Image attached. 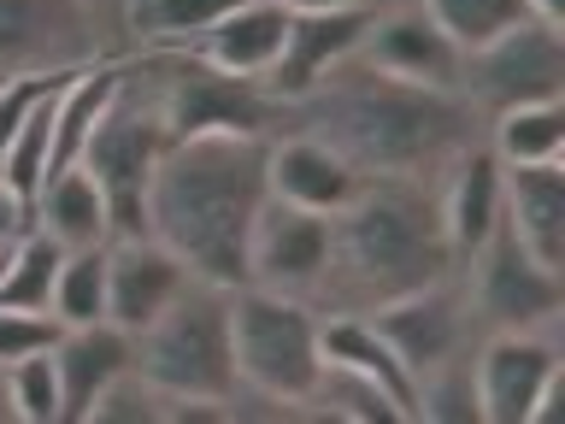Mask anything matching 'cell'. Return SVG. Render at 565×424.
Returning a JSON list of instances; mask_svg holds the SVG:
<instances>
[{
	"label": "cell",
	"instance_id": "2",
	"mask_svg": "<svg viewBox=\"0 0 565 424\" xmlns=\"http://www.w3.org/2000/svg\"><path fill=\"white\" fill-rule=\"evenodd\" d=\"M265 148L271 136L201 130L177 136L148 189V236H159L189 277L242 289L247 283V236H254L265 189Z\"/></svg>",
	"mask_w": 565,
	"mask_h": 424
},
{
	"label": "cell",
	"instance_id": "20",
	"mask_svg": "<svg viewBox=\"0 0 565 424\" xmlns=\"http://www.w3.org/2000/svg\"><path fill=\"white\" fill-rule=\"evenodd\" d=\"M53 365H60L65 424H83L88 406L100 401V389L136 365V336L118 330L113 318H100V325H77V330H60V342H53Z\"/></svg>",
	"mask_w": 565,
	"mask_h": 424
},
{
	"label": "cell",
	"instance_id": "10",
	"mask_svg": "<svg viewBox=\"0 0 565 424\" xmlns=\"http://www.w3.org/2000/svg\"><path fill=\"white\" fill-rule=\"evenodd\" d=\"M471 383H477V418L483 424H547L559 413V389H565L559 325L477 336Z\"/></svg>",
	"mask_w": 565,
	"mask_h": 424
},
{
	"label": "cell",
	"instance_id": "32",
	"mask_svg": "<svg viewBox=\"0 0 565 424\" xmlns=\"http://www.w3.org/2000/svg\"><path fill=\"white\" fill-rule=\"evenodd\" d=\"M83 424H166V395L130 365L124 378H113L100 389V401L88 406Z\"/></svg>",
	"mask_w": 565,
	"mask_h": 424
},
{
	"label": "cell",
	"instance_id": "13",
	"mask_svg": "<svg viewBox=\"0 0 565 424\" xmlns=\"http://www.w3.org/2000/svg\"><path fill=\"white\" fill-rule=\"evenodd\" d=\"M324 265H330V219L271 194L254 219V236H247V283L312 300L318 283H324Z\"/></svg>",
	"mask_w": 565,
	"mask_h": 424
},
{
	"label": "cell",
	"instance_id": "11",
	"mask_svg": "<svg viewBox=\"0 0 565 424\" xmlns=\"http://www.w3.org/2000/svg\"><path fill=\"white\" fill-rule=\"evenodd\" d=\"M459 100L483 124L507 106L565 100V30L542 24V18H519L494 42L471 47L459 65Z\"/></svg>",
	"mask_w": 565,
	"mask_h": 424
},
{
	"label": "cell",
	"instance_id": "34",
	"mask_svg": "<svg viewBox=\"0 0 565 424\" xmlns=\"http://www.w3.org/2000/svg\"><path fill=\"white\" fill-rule=\"evenodd\" d=\"M24 230H30V206L18 201V194L7 189V177H0V242L24 236Z\"/></svg>",
	"mask_w": 565,
	"mask_h": 424
},
{
	"label": "cell",
	"instance_id": "33",
	"mask_svg": "<svg viewBox=\"0 0 565 424\" xmlns=\"http://www.w3.org/2000/svg\"><path fill=\"white\" fill-rule=\"evenodd\" d=\"M60 342V325H53V312H24V307H0V371L30 360V353H42Z\"/></svg>",
	"mask_w": 565,
	"mask_h": 424
},
{
	"label": "cell",
	"instance_id": "23",
	"mask_svg": "<svg viewBox=\"0 0 565 424\" xmlns=\"http://www.w3.org/2000/svg\"><path fill=\"white\" fill-rule=\"evenodd\" d=\"M30 224L47 230L60 247H95V242H113L106 236V194L95 189V177L83 166L71 171H53L42 194L30 201Z\"/></svg>",
	"mask_w": 565,
	"mask_h": 424
},
{
	"label": "cell",
	"instance_id": "38",
	"mask_svg": "<svg viewBox=\"0 0 565 424\" xmlns=\"http://www.w3.org/2000/svg\"><path fill=\"white\" fill-rule=\"evenodd\" d=\"M377 7H406V0H377Z\"/></svg>",
	"mask_w": 565,
	"mask_h": 424
},
{
	"label": "cell",
	"instance_id": "18",
	"mask_svg": "<svg viewBox=\"0 0 565 424\" xmlns=\"http://www.w3.org/2000/svg\"><path fill=\"white\" fill-rule=\"evenodd\" d=\"M436 201H441V230H448L454 259L477 254L489 242V230L501 224V159L489 153L483 136L471 148H459L454 166L436 177Z\"/></svg>",
	"mask_w": 565,
	"mask_h": 424
},
{
	"label": "cell",
	"instance_id": "31",
	"mask_svg": "<svg viewBox=\"0 0 565 424\" xmlns=\"http://www.w3.org/2000/svg\"><path fill=\"white\" fill-rule=\"evenodd\" d=\"M418 7L430 12L441 30H448V42H454L459 53L483 47V42H494L501 30L519 24V18H530L524 0H418Z\"/></svg>",
	"mask_w": 565,
	"mask_h": 424
},
{
	"label": "cell",
	"instance_id": "15",
	"mask_svg": "<svg viewBox=\"0 0 565 424\" xmlns=\"http://www.w3.org/2000/svg\"><path fill=\"white\" fill-rule=\"evenodd\" d=\"M360 60L388 71V77H401V83L459 95V65H466V53L448 42V30H441L418 0H406V7H377V18H371L365 42H360Z\"/></svg>",
	"mask_w": 565,
	"mask_h": 424
},
{
	"label": "cell",
	"instance_id": "17",
	"mask_svg": "<svg viewBox=\"0 0 565 424\" xmlns=\"http://www.w3.org/2000/svg\"><path fill=\"white\" fill-rule=\"evenodd\" d=\"M360 183L365 177L312 130H282V136H271V148H265V189L289 206L335 219V212L360 194Z\"/></svg>",
	"mask_w": 565,
	"mask_h": 424
},
{
	"label": "cell",
	"instance_id": "9",
	"mask_svg": "<svg viewBox=\"0 0 565 424\" xmlns=\"http://www.w3.org/2000/svg\"><path fill=\"white\" fill-rule=\"evenodd\" d=\"M459 289H466L477 336H489V330H547L565 318V272L542 265L507 230V219L489 230V242L477 247V254L459 259Z\"/></svg>",
	"mask_w": 565,
	"mask_h": 424
},
{
	"label": "cell",
	"instance_id": "19",
	"mask_svg": "<svg viewBox=\"0 0 565 424\" xmlns=\"http://www.w3.org/2000/svg\"><path fill=\"white\" fill-rule=\"evenodd\" d=\"M501 219L542 265L565 272V159L501 166Z\"/></svg>",
	"mask_w": 565,
	"mask_h": 424
},
{
	"label": "cell",
	"instance_id": "6",
	"mask_svg": "<svg viewBox=\"0 0 565 424\" xmlns=\"http://www.w3.org/2000/svg\"><path fill=\"white\" fill-rule=\"evenodd\" d=\"M130 60V53H124ZM171 148L166 113H159L148 77L136 65H124V88L113 95V106L100 113V124L83 141L77 166L95 177V189L106 194V236H148V189L153 171Z\"/></svg>",
	"mask_w": 565,
	"mask_h": 424
},
{
	"label": "cell",
	"instance_id": "5",
	"mask_svg": "<svg viewBox=\"0 0 565 424\" xmlns=\"http://www.w3.org/2000/svg\"><path fill=\"white\" fill-rule=\"evenodd\" d=\"M230 353L247 401H265L277 413H307L312 383L324 371L318 353V307L271 289H230Z\"/></svg>",
	"mask_w": 565,
	"mask_h": 424
},
{
	"label": "cell",
	"instance_id": "37",
	"mask_svg": "<svg viewBox=\"0 0 565 424\" xmlns=\"http://www.w3.org/2000/svg\"><path fill=\"white\" fill-rule=\"evenodd\" d=\"M18 242V236H12ZM12 242H0V277H7V259H12Z\"/></svg>",
	"mask_w": 565,
	"mask_h": 424
},
{
	"label": "cell",
	"instance_id": "14",
	"mask_svg": "<svg viewBox=\"0 0 565 424\" xmlns=\"http://www.w3.org/2000/svg\"><path fill=\"white\" fill-rule=\"evenodd\" d=\"M371 18H377V7H324V12H289V30H282V47L271 71H265V88L295 106L307 100L318 83L330 77L335 65H348L353 53H360Z\"/></svg>",
	"mask_w": 565,
	"mask_h": 424
},
{
	"label": "cell",
	"instance_id": "30",
	"mask_svg": "<svg viewBox=\"0 0 565 424\" xmlns=\"http://www.w3.org/2000/svg\"><path fill=\"white\" fill-rule=\"evenodd\" d=\"M413 424H483L477 418V383H471V353L424 371L413 383Z\"/></svg>",
	"mask_w": 565,
	"mask_h": 424
},
{
	"label": "cell",
	"instance_id": "24",
	"mask_svg": "<svg viewBox=\"0 0 565 424\" xmlns=\"http://www.w3.org/2000/svg\"><path fill=\"white\" fill-rule=\"evenodd\" d=\"M230 7H236V0H118L124 53L194 47Z\"/></svg>",
	"mask_w": 565,
	"mask_h": 424
},
{
	"label": "cell",
	"instance_id": "27",
	"mask_svg": "<svg viewBox=\"0 0 565 424\" xmlns=\"http://www.w3.org/2000/svg\"><path fill=\"white\" fill-rule=\"evenodd\" d=\"M307 413L335 418V424H406V413L383 395L377 383L360 378V371H348V365H330V360H324V371H318V383H312Z\"/></svg>",
	"mask_w": 565,
	"mask_h": 424
},
{
	"label": "cell",
	"instance_id": "28",
	"mask_svg": "<svg viewBox=\"0 0 565 424\" xmlns=\"http://www.w3.org/2000/svg\"><path fill=\"white\" fill-rule=\"evenodd\" d=\"M60 259L65 247L47 236V230H24L12 242V259H7V277H0V307H24V312H47L53 300V277H60Z\"/></svg>",
	"mask_w": 565,
	"mask_h": 424
},
{
	"label": "cell",
	"instance_id": "21",
	"mask_svg": "<svg viewBox=\"0 0 565 424\" xmlns=\"http://www.w3.org/2000/svg\"><path fill=\"white\" fill-rule=\"evenodd\" d=\"M282 30H289V12H282L277 0H236L189 53H201L206 65L230 71V77L265 83V71H271L277 47H282Z\"/></svg>",
	"mask_w": 565,
	"mask_h": 424
},
{
	"label": "cell",
	"instance_id": "29",
	"mask_svg": "<svg viewBox=\"0 0 565 424\" xmlns=\"http://www.w3.org/2000/svg\"><path fill=\"white\" fill-rule=\"evenodd\" d=\"M0 389H7V418H18V424H65V395H60L53 348L7 365L0 371Z\"/></svg>",
	"mask_w": 565,
	"mask_h": 424
},
{
	"label": "cell",
	"instance_id": "12",
	"mask_svg": "<svg viewBox=\"0 0 565 424\" xmlns=\"http://www.w3.org/2000/svg\"><path fill=\"white\" fill-rule=\"evenodd\" d=\"M377 336L395 348V360L413 371V383L424 371L459 360V353L477 348V325H471V307H466V289H459V272L424 283L413 295H395L383 307L365 312Z\"/></svg>",
	"mask_w": 565,
	"mask_h": 424
},
{
	"label": "cell",
	"instance_id": "26",
	"mask_svg": "<svg viewBox=\"0 0 565 424\" xmlns=\"http://www.w3.org/2000/svg\"><path fill=\"white\" fill-rule=\"evenodd\" d=\"M47 312H53V325H60V330L100 325V318H106V242H95V247H65L60 277H53Z\"/></svg>",
	"mask_w": 565,
	"mask_h": 424
},
{
	"label": "cell",
	"instance_id": "1",
	"mask_svg": "<svg viewBox=\"0 0 565 424\" xmlns=\"http://www.w3.org/2000/svg\"><path fill=\"white\" fill-rule=\"evenodd\" d=\"M289 130L324 136L360 177H441L483 136V118L448 88L401 83L353 53L289 106Z\"/></svg>",
	"mask_w": 565,
	"mask_h": 424
},
{
	"label": "cell",
	"instance_id": "35",
	"mask_svg": "<svg viewBox=\"0 0 565 424\" xmlns=\"http://www.w3.org/2000/svg\"><path fill=\"white\" fill-rule=\"evenodd\" d=\"M282 12H324V7H377V0H277Z\"/></svg>",
	"mask_w": 565,
	"mask_h": 424
},
{
	"label": "cell",
	"instance_id": "8",
	"mask_svg": "<svg viewBox=\"0 0 565 424\" xmlns=\"http://www.w3.org/2000/svg\"><path fill=\"white\" fill-rule=\"evenodd\" d=\"M124 53L118 0H0V77L77 71Z\"/></svg>",
	"mask_w": 565,
	"mask_h": 424
},
{
	"label": "cell",
	"instance_id": "25",
	"mask_svg": "<svg viewBox=\"0 0 565 424\" xmlns=\"http://www.w3.org/2000/svg\"><path fill=\"white\" fill-rule=\"evenodd\" d=\"M483 141L501 166H547L565 159V100H530L507 106L483 124Z\"/></svg>",
	"mask_w": 565,
	"mask_h": 424
},
{
	"label": "cell",
	"instance_id": "4",
	"mask_svg": "<svg viewBox=\"0 0 565 424\" xmlns=\"http://www.w3.org/2000/svg\"><path fill=\"white\" fill-rule=\"evenodd\" d=\"M136 371L166 395V424L230 418V406L242 395L236 353H230V289L194 277L136 336Z\"/></svg>",
	"mask_w": 565,
	"mask_h": 424
},
{
	"label": "cell",
	"instance_id": "7",
	"mask_svg": "<svg viewBox=\"0 0 565 424\" xmlns=\"http://www.w3.org/2000/svg\"><path fill=\"white\" fill-rule=\"evenodd\" d=\"M130 65L148 77L166 130L201 136V130H242V136H282L289 130V106H282L265 83L230 77V71L206 65L189 47H159V53H130Z\"/></svg>",
	"mask_w": 565,
	"mask_h": 424
},
{
	"label": "cell",
	"instance_id": "16",
	"mask_svg": "<svg viewBox=\"0 0 565 424\" xmlns=\"http://www.w3.org/2000/svg\"><path fill=\"white\" fill-rule=\"evenodd\" d=\"M189 265L171 254L159 236H124L106 242V318L118 330L141 336L177 295L189 289Z\"/></svg>",
	"mask_w": 565,
	"mask_h": 424
},
{
	"label": "cell",
	"instance_id": "22",
	"mask_svg": "<svg viewBox=\"0 0 565 424\" xmlns=\"http://www.w3.org/2000/svg\"><path fill=\"white\" fill-rule=\"evenodd\" d=\"M318 353L330 365H348L360 378H371L406 413V424H413V371L395 360V348L383 342L365 312H318Z\"/></svg>",
	"mask_w": 565,
	"mask_h": 424
},
{
	"label": "cell",
	"instance_id": "3",
	"mask_svg": "<svg viewBox=\"0 0 565 424\" xmlns=\"http://www.w3.org/2000/svg\"><path fill=\"white\" fill-rule=\"evenodd\" d=\"M459 272L441 230L436 177H365L360 194L330 219V265L318 312H371L395 295Z\"/></svg>",
	"mask_w": 565,
	"mask_h": 424
},
{
	"label": "cell",
	"instance_id": "36",
	"mask_svg": "<svg viewBox=\"0 0 565 424\" xmlns=\"http://www.w3.org/2000/svg\"><path fill=\"white\" fill-rule=\"evenodd\" d=\"M530 18H542V24H559L565 30V0H524Z\"/></svg>",
	"mask_w": 565,
	"mask_h": 424
}]
</instances>
